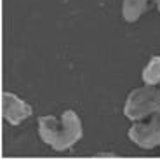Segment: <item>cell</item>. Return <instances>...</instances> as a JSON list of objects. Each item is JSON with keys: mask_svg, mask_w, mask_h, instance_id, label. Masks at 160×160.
I'll return each mask as SVG.
<instances>
[{"mask_svg": "<svg viewBox=\"0 0 160 160\" xmlns=\"http://www.w3.org/2000/svg\"><path fill=\"white\" fill-rule=\"evenodd\" d=\"M33 115V108L19 96L9 91L2 92V117L11 125H19Z\"/></svg>", "mask_w": 160, "mask_h": 160, "instance_id": "277c9868", "label": "cell"}, {"mask_svg": "<svg viewBox=\"0 0 160 160\" xmlns=\"http://www.w3.org/2000/svg\"><path fill=\"white\" fill-rule=\"evenodd\" d=\"M141 78L144 84L158 85L160 84V56H153L146 63V66L141 72Z\"/></svg>", "mask_w": 160, "mask_h": 160, "instance_id": "8992f818", "label": "cell"}, {"mask_svg": "<svg viewBox=\"0 0 160 160\" xmlns=\"http://www.w3.org/2000/svg\"><path fill=\"white\" fill-rule=\"evenodd\" d=\"M150 7L160 12V0H124L122 2V18L127 23H136Z\"/></svg>", "mask_w": 160, "mask_h": 160, "instance_id": "5b68a950", "label": "cell"}, {"mask_svg": "<svg viewBox=\"0 0 160 160\" xmlns=\"http://www.w3.org/2000/svg\"><path fill=\"white\" fill-rule=\"evenodd\" d=\"M129 139L143 150L160 148V113L150 117L148 122H136L127 132Z\"/></svg>", "mask_w": 160, "mask_h": 160, "instance_id": "3957f363", "label": "cell"}, {"mask_svg": "<svg viewBox=\"0 0 160 160\" xmlns=\"http://www.w3.org/2000/svg\"><path fill=\"white\" fill-rule=\"evenodd\" d=\"M38 136L56 152H66L84 136L82 120L75 110H64L61 118L44 115L38 118Z\"/></svg>", "mask_w": 160, "mask_h": 160, "instance_id": "6da1fadb", "label": "cell"}, {"mask_svg": "<svg viewBox=\"0 0 160 160\" xmlns=\"http://www.w3.org/2000/svg\"><path fill=\"white\" fill-rule=\"evenodd\" d=\"M155 113H160V87L157 85L144 84L134 89L125 99L124 115L132 122H139Z\"/></svg>", "mask_w": 160, "mask_h": 160, "instance_id": "7a4b0ae2", "label": "cell"}]
</instances>
